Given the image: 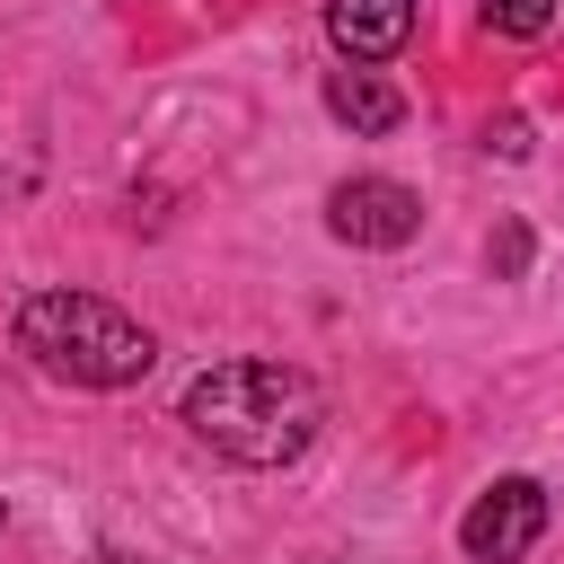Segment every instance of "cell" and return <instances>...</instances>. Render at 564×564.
<instances>
[{
  "mask_svg": "<svg viewBox=\"0 0 564 564\" xmlns=\"http://www.w3.org/2000/svg\"><path fill=\"white\" fill-rule=\"evenodd\" d=\"M0 529H9V502H0Z\"/></svg>",
  "mask_w": 564,
  "mask_h": 564,
  "instance_id": "cell-10",
  "label": "cell"
},
{
  "mask_svg": "<svg viewBox=\"0 0 564 564\" xmlns=\"http://www.w3.org/2000/svg\"><path fill=\"white\" fill-rule=\"evenodd\" d=\"M115 564H132V555H115Z\"/></svg>",
  "mask_w": 564,
  "mask_h": 564,
  "instance_id": "cell-11",
  "label": "cell"
},
{
  "mask_svg": "<svg viewBox=\"0 0 564 564\" xmlns=\"http://www.w3.org/2000/svg\"><path fill=\"white\" fill-rule=\"evenodd\" d=\"M326 35L344 62H388L414 35V0H326Z\"/></svg>",
  "mask_w": 564,
  "mask_h": 564,
  "instance_id": "cell-5",
  "label": "cell"
},
{
  "mask_svg": "<svg viewBox=\"0 0 564 564\" xmlns=\"http://www.w3.org/2000/svg\"><path fill=\"white\" fill-rule=\"evenodd\" d=\"M485 150H502V159H520V150H529V123H520V115H502V123L485 132Z\"/></svg>",
  "mask_w": 564,
  "mask_h": 564,
  "instance_id": "cell-9",
  "label": "cell"
},
{
  "mask_svg": "<svg viewBox=\"0 0 564 564\" xmlns=\"http://www.w3.org/2000/svg\"><path fill=\"white\" fill-rule=\"evenodd\" d=\"M326 229H335L344 247H405V238L423 229V194L397 185V176H344V185L326 194Z\"/></svg>",
  "mask_w": 564,
  "mask_h": 564,
  "instance_id": "cell-4",
  "label": "cell"
},
{
  "mask_svg": "<svg viewBox=\"0 0 564 564\" xmlns=\"http://www.w3.org/2000/svg\"><path fill=\"white\" fill-rule=\"evenodd\" d=\"M176 414L229 467H291L326 423V388L300 361H212L185 379Z\"/></svg>",
  "mask_w": 564,
  "mask_h": 564,
  "instance_id": "cell-1",
  "label": "cell"
},
{
  "mask_svg": "<svg viewBox=\"0 0 564 564\" xmlns=\"http://www.w3.org/2000/svg\"><path fill=\"white\" fill-rule=\"evenodd\" d=\"M9 335H18V352H26L44 379H70V388H132V379L159 361L150 326L123 317V308L97 300V291H26Z\"/></svg>",
  "mask_w": 564,
  "mask_h": 564,
  "instance_id": "cell-2",
  "label": "cell"
},
{
  "mask_svg": "<svg viewBox=\"0 0 564 564\" xmlns=\"http://www.w3.org/2000/svg\"><path fill=\"white\" fill-rule=\"evenodd\" d=\"M494 273H502V282H511V273H529V229H520V220L494 238Z\"/></svg>",
  "mask_w": 564,
  "mask_h": 564,
  "instance_id": "cell-8",
  "label": "cell"
},
{
  "mask_svg": "<svg viewBox=\"0 0 564 564\" xmlns=\"http://www.w3.org/2000/svg\"><path fill=\"white\" fill-rule=\"evenodd\" d=\"M538 538H546V485H538V476H502V485H485V494L467 502V520H458L467 564H520Z\"/></svg>",
  "mask_w": 564,
  "mask_h": 564,
  "instance_id": "cell-3",
  "label": "cell"
},
{
  "mask_svg": "<svg viewBox=\"0 0 564 564\" xmlns=\"http://www.w3.org/2000/svg\"><path fill=\"white\" fill-rule=\"evenodd\" d=\"M326 115H335V123H352L361 141H379V132H397V123H405V97H397L379 70L344 62V70H326Z\"/></svg>",
  "mask_w": 564,
  "mask_h": 564,
  "instance_id": "cell-6",
  "label": "cell"
},
{
  "mask_svg": "<svg viewBox=\"0 0 564 564\" xmlns=\"http://www.w3.org/2000/svg\"><path fill=\"white\" fill-rule=\"evenodd\" d=\"M485 26L529 44V35H546V26H555V0H485Z\"/></svg>",
  "mask_w": 564,
  "mask_h": 564,
  "instance_id": "cell-7",
  "label": "cell"
}]
</instances>
